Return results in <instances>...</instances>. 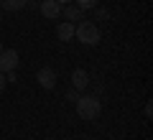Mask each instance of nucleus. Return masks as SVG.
Masks as SVG:
<instances>
[{
	"mask_svg": "<svg viewBox=\"0 0 153 140\" xmlns=\"http://www.w3.org/2000/svg\"><path fill=\"white\" fill-rule=\"evenodd\" d=\"M28 3H31V0H0V8H3V10L16 13V10H23Z\"/></svg>",
	"mask_w": 153,
	"mask_h": 140,
	"instance_id": "obj_9",
	"label": "nucleus"
},
{
	"mask_svg": "<svg viewBox=\"0 0 153 140\" xmlns=\"http://www.w3.org/2000/svg\"><path fill=\"white\" fill-rule=\"evenodd\" d=\"M16 66H18V54H16V49L0 51V71H3V74L16 71Z\"/></svg>",
	"mask_w": 153,
	"mask_h": 140,
	"instance_id": "obj_3",
	"label": "nucleus"
},
{
	"mask_svg": "<svg viewBox=\"0 0 153 140\" xmlns=\"http://www.w3.org/2000/svg\"><path fill=\"white\" fill-rule=\"evenodd\" d=\"M56 3H59V5H66V3H71V0H56Z\"/></svg>",
	"mask_w": 153,
	"mask_h": 140,
	"instance_id": "obj_14",
	"label": "nucleus"
},
{
	"mask_svg": "<svg viewBox=\"0 0 153 140\" xmlns=\"http://www.w3.org/2000/svg\"><path fill=\"white\" fill-rule=\"evenodd\" d=\"M107 16H110V13H107V8H97V18H102V21H107Z\"/></svg>",
	"mask_w": 153,
	"mask_h": 140,
	"instance_id": "obj_12",
	"label": "nucleus"
},
{
	"mask_svg": "<svg viewBox=\"0 0 153 140\" xmlns=\"http://www.w3.org/2000/svg\"><path fill=\"white\" fill-rule=\"evenodd\" d=\"M74 104H76V115H79L82 120H97L100 112H102V102H100L97 97H92V94L76 97Z\"/></svg>",
	"mask_w": 153,
	"mask_h": 140,
	"instance_id": "obj_1",
	"label": "nucleus"
},
{
	"mask_svg": "<svg viewBox=\"0 0 153 140\" xmlns=\"http://www.w3.org/2000/svg\"><path fill=\"white\" fill-rule=\"evenodd\" d=\"M143 115H146V120H151V117H153V104H151V102L146 104V110H143Z\"/></svg>",
	"mask_w": 153,
	"mask_h": 140,
	"instance_id": "obj_11",
	"label": "nucleus"
},
{
	"mask_svg": "<svg viewBox=\"0 0 153 140\" xmlns=\"http://www.w3.org/2000/svg\"><path fill=\"white\" fill-rule=\"evenodd\" d=\"M0 18H3V10H0Z\"/></svg>",
	"mask_w": 153,
	"mask_h": 140,
	"instance_id": "obj_15",
	"label": "nucleus"
},
{
	"mask_svg": "<svg viewBox=\"0 0 153 140\" xmlns=\"http://www.w3.org/2000/svg\"><path fill=\"white\" fill-rule=\"evenodd\" d=\"M61 16H64L69 23H74V21H84V10H82L79 5H74V3H66V5H61Z\"/></svg>",
	"mask_w": 153,
	"mask_h": 140,
	"instance_id": "obj_6",
	"label": "nucleus"
},
{
	"mask_svg": "<svg viewBox=\"0 0 153 140\" xmlns=\"http://www.w3.org/2000/svg\"><path fill=\"white\" fill-rule=\"evenodd\" d=\"M5 87H8V79H5V74H3V71H0V92L5 89Z\"/></svg>",
	"mask_w": 153,
	"mask_h": 140,
	"instance_id": "obj_13",
	"label": "nucleus"
},
{
	"mask_svg": "<svg viewBox=\"0 0 153 140\" xmlns=\"http://www.w3.org/2000/svg\"><path fill=\"white\" fill-rule=\"evenodd\" d=\"M76 5L82 10H92V8H97V0H76Z\"/></svg>",
	"mask_w": 153,
	"mask_h": 140,
	"instance_id": "obj_10",
	"label": "nucleus"
},
{
	"mask_svg": "<svg viewBox=\"0 0 153 140\" xmlns=\"http://www.w3.org/2000/svg\"><path fill=\"white\" fill-rule=\"evenodd\" d=\"M74 36H76V41H82L84 46H94V43H100V28H97V23H92V21H79L74 26Z\"/></svg>",
	"mask_w": 153,
	"mask_h": 140,
	"instance_id": "obj_2",
	"label": "nucleus"
},
{
	"mask_svg": "<svg viewBox=\"0 0 153 140\" xmlns=\"http://www.w3.org/2000/svg\"><path fill=\"white\" fill-rule=\"evenodd\" d=\"M36 81L44 87V89H54V87H56V71L51 69V66H44V69H38Z\"/></svg>",
	"mask_w": 153,
	"mask_h": 140,
	"instance_id": "obj_4",
	"label": "nucleus"
},
{
	"mask_svg": "<svg viewBox=\"0 0 153 140\" xmlns=\"http://www.w3.org/2000/svg\"><path fill=\"white\" fill-rule=\"evenodd\" d=\"M38 10H41V16H44V18H49V21H56V18L61 16V5L56 3V0H41Z\"/></svg>",
	"mask_w": 153,
	"mask_h": 140,
	"instance_id": "obj_5",
	"label": "nucleus"
},
{
	"mask_svg": "<svg viewBox=\"0 0 153 140\" xmlns=\"http://www.w3.org/2000/svg\"><path fill=\"white\" fill-rule=\"evenodd\" d=\"M56 38H59V41H71V38H74V23L61 21L59 26H56Z\"/></svg>",
	"mask_w": 153,
	"mask_h": 140,
	"instance_id": "obj_8",
	"label": "nucleus"
},
{
	"mask_svg": "<svg viewBox=\"0 0 153 140\" xmlns=\"http://www.w3.org/2000/svg\"><path fill=\"white\" fill-rule=\"evenodd\" d=\"M71 87H74L76 92H84L89 87V74L84 69H74L71 71Z\"/></svg>",
	"mask_w": 153,
	"mask_h": 140,
	"instance_id": "obj_7",
	"label": "nucleus"
}]
</instances>
